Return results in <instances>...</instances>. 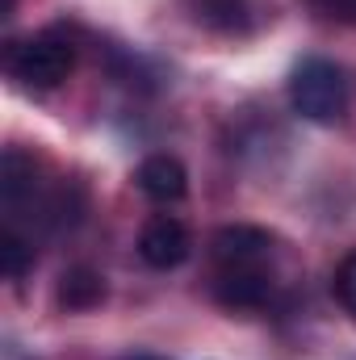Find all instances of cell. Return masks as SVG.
Instances as JSON below:
<instances>
[{"label": "cell", "instance_id": "1", "mask_svg": "<svg viewBox=\"0 0 356 360\" xmlns=\"http://www.w3.org/2000/svg\"><path fill=\"white\" fill-rule=\"evenodd\" d=\"M4 72L30 92L59 89L76 72V38L68 30H59V25L38 30L30 38H17L4 51Z\"/></svg>", "mask_w": 356, "mask_h": 360}, {"label": "cell", "instance_id": "2", "mask_svg": "<svg viewBox=\"0 0 356 360\" xmlns=\"http://www.w3.org/2000/svg\"><path fill=\"white\" fill-rule=\"evenodd\" d=\"M348 76L336 59L310 55L289 72V105L298 117L314 122V126H336L348 113Z\"/></svg>", "mask_w": 356, "mask_h": 360}, {"label": "cell", "instance_id": "3", "mask_svg": "<svg viewBox=\"0 0 356 360\" xmlns=\"http://www.w3.org/2000/svg\"><path fill=\"white\" fill-rule=\"evenodd\" d=\"M210 293L227 310H265L276 293V276L268 264H239V269H214Z\"/></svg>", "mask_w": 356, "mask_h": 360}, {"label": "cell", "instance_id": "4", "mask_svg": "<svg viewBox=\"0 0 356 360\" xmlns=\"http://www.w3.org/2000/svg\"><path fill=\"white\" fill-rule=\"evenodd\" d=\"M189 252H193V239H189V226L180 218L155 214V218L143 222V231H139V256H143V264L168 272V269H180L189 260Z\"/></svg>", "mask_w": 356, "mask_h": 360}, {"label": "cell", "instance_id": "5", "mask_svg": "<svg viewBox=\"0 0 356 360\" xmlns=\"http://www.w3.org/2000/svg\"><path fill=\"white\" fill-rule=\"evenodd\" d=\"M272 235L265 226H248V222H235V226H218L214 239H210V252H214V264L218 269H239V264H268L272 260Z\"/></svg>", "mask_w": 356, "mask_h": 360}, {"label": "cell", "instance_id": "6", "mask_svg": "<svg viewBox=\"0 0 356 360\" xmlns=\"http://www.w3.org/2000/svg\"><path fill=\"white\" fill-rule=\"evenodd\" d=\"M180 4L210 34L243 38V34L256 30V0H180Z\"/></svg>", "mask_w": 356, "mask_h": 360}, {"label": "cell", "instance_id": "7", "mask_svg": "<svg viewBox=\"0 0 356 360\" xmlns=\"http://www.w3.org/2000/svg\"><path fill=\"white\" fill-rule=\"evenodd\" d=\"M134 184H139L143 197H151V201H160V205H172V201H180V197L189 193V172H184V164H180L177 155L160 151V155H147V160L139 164Z\"/></svg>", "mask_w": 356, "mask_h": 360}, {"label": "cell", "instance_id": "8", "mask_svg": "<svg viewBox=\"0 0 356 360\" xmlns=\"http://www.w3.org/2000/svg\"><path fill=\"white\" fill-rule=\"evenodd\" d=\"M55 302L59 310L68 314H84V310H96L105 302V276L89 264H76L59 276V289H55Z\"/></svg>", "mask_w": 356, "mask_h": 360}, {"label": "cell", "instance_id": "9", "mask_svg": "<svg viewBox=\"0 0 356 360\" xmlns=\"http://www.w3.org/2000/svg\"><path fill=\"white\" fill-rule=\"evenodd\" d=\"M0 264H4V281H21L34 264V248L17 235V226L0 231Z\"/></svg>", "mask_w": 356, "mask_h": 360}, {"label": "cell", "instance_id": "10", "mask_svg": "<svg viewBox=\"0 0 356 360\" xmlns=\"http://www.w3.org/2000/svg\"><path fill=\"white\" fill-rule=\"evenodd\" d=\"M331 289H336L340 306L356 319V248L340 260V269H336V276H331Z\"/></svg>", "mask_w": 356, "mask_h": 360}, {"label": "cell", "instance_id": "11", "mask_svg": "<svg viewBox=\"0 0 356 360\" xmlns=\"http://www.w3.org/2000/svg\"><path fill=\"white\" fill-rule=\"evenodd\" d=\"M310 13H319L323 21H340V25H356V0H306Z\"/></svg>", "mask_w": 356, "mask_h": 360}, {"label": "cell", "instance_id": "12", "mask_svg": "<svg viewBox=\"0 0 356 360\" xmlns=\"http://www.w3.org/2000/svg\"><path fill=\"white\" fill-rule=\"evenodd\" d=\"M126 360H151V356H126Z\"/></svg>", "mask_w": 356, "mask_h": 360}]
</instances>
